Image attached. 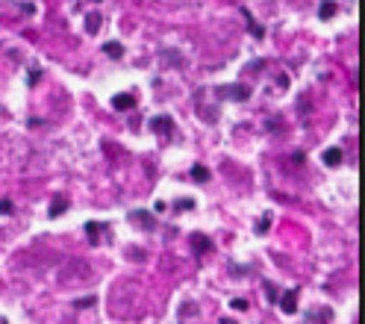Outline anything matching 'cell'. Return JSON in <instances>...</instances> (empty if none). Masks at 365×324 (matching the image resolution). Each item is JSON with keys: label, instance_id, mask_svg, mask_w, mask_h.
<instances>
[{"label": "cell", "instance_id": "obj_10", "mask_svg": "<svg viewBox=\"0 0 365 324\" xmlns=\"http://www.w3.org/2000/svg\"><path fill=\"white\" fill-rule=\"evenodd\" d=\"M192 177H195L197 183H203V180H210V171L203 168V166H195V168H192Z\"/></svg>", "mask_w": 365, "mask_h": 324}, {"label": "cell", "instance_id": "obj_12", "mask_svg": "<svg viewBox=\"0 0 365 324\" xmlns=\"http://www.w3.org/2000/svg\"><path fill=\"white\" fill-rule=\"evenodd\" d=\"M130 218H135V221H142L145 227H150V216H145V213H133Z\"/></svg>", "mask_w": 365, "mask_h": 324}, {"label": "cell", "instance_id": "obj_14", "mask_svg": "<svg viewBox=\"0 0 365 324\" xmlns=\"http://www.w3.org/2000/svg\"><path fill=\"white\" fill-rule=\"evenodd\" d=\"M0 324H6V321H4V318H0Z\"/></svg>", "mask_w": 365, "mask_h": 324}, {"label": "cell", "instance_id": "obj_4", "mask_svg": "<svg viewBox=\"0 0 365 324\" xmlns=\"http://www.w3.org/2000/svg\"><path fill=\"white\" fill-rule=\"evenodd\" d=\"M294 298H298V295H294V292H286V295H283V300H280V307H283L286 313H294V307H298V300H294Z\"/></svg>", "mask_w": 365, "mask_h": 324}, {"label": "cell", "instance_id": "obj_1", "mask_svg": "<svg viewBox=\"0 0 365 324\" xmlns=\"http://www.w3.org/2000/svg\"><path fill=\"white\" fill-rule=\"evenodd\" d=\"M150 130L153 133H171L174 130V121L168 118V115H156V118H150Z\"/></svg>", "mask_w": 365, "mask_h": 324}, {"label": "cell", "instance_id": "obj_2", "mask_svg": "<svg viewBox=\"0 0 365 324\" xmlns=\"http://www.w3.org/2000/svg\"><path fill=\"white\" fill-rule=\"evenodd\" d=\"M221 98H233V101H245L247 98V88L245 86H227V88H218Z\"/></svg>", "mask_w": 365, "mask_h": 324}, {"label": "cell", "instance_id": "obj_7", "mask_svg": "<svg viewBox=\"0 0 365 324\" xmlns=\"http://www.w3.org/2000/svg\"><path fill=\"white\" fill-rule=\"evenodd\" d=\"M192 245L197 248V253H203V250H210V239H207V236H200V233H195V236H192Z\"/></svg>", "mask_w": 365, "mask_h": 324}, {"label": "cell", "instance_id": "obj_3", "mask_svg": "<svg viewBox=\"0 0 365 324\" xmlns=\"http://www.w3.org/2000/svg\"><path fill=\"white\" fill-rule=\"evenodd\" d=\"M112 106H115V109H133L135 98L133 95H115V98H112Z\"/></svg>", "mask_w": 365, "mask_h": 324}, {"label": "cell", "instance_id": "obj_9", "mask_svg": "<svg viewBox=\"0 0 365 324\" xmlns=\"http://www.w3.org/2000/svg\"><path fill=\"white\" fill-rule=\"evenodd\" d=\"M318 12H322V18H333V15H336V4H333V0H324Z\"/></svg>", "mask_w": 365, "mask_h": 324}, {"label": "cell", "instance_id": "obj_11", "mask_svg": "<svg viewBox=\"0 0 365 324\" xmlns=\"http://www.w3.org/2000/svg\"><path fill=\"white\" fill-rule=\"evenodd\" d=\"M98 227H101V224H95V221H88V224H86V233H88L91 242H98Z\"/></svg>", "mask_w": 365, "mask_h": 324}, {"label": "cell", "instance_id": "obj_13", "mask_svg": "<svg viewBox=\"0 0 365 324\" xmlns=\"http://www.w3.org/2000/svg\"><path fill=\"white\" fill-rule=\"evenodd\" d=\"M59 210H65V201H56V206L51 210V216H59Z\"/></svg>", "mask_w": 365, "mask_h": 324}, {"label": "cell", "instance_id": "obj_6", "mask_svg": "<svg viewBox=\"0 0 365 324\" xmlns=\"http://www.w3.org/2000/svg\"><path fill=\"white\" fill-rule=\"evenodd\" d=\"M103 51H106L109 56H115V59H121V56H124V48H121L118 41H109V44H103Z\"/></svg>", "mask_w": 365, "mask_h": 324}, {"label": "cell", "instance_id": "obj_5", "mask_svg": "<svg viewBox=\"0 0 365 324\" xmlns=\"http://www.w3.org/2000/svg\"><path fill=\"white\" fill-rule=\"evenodd\" d=\"M86 30H88V33H98V30H101V12H91V15L86 18Z\"/></svg>", "mask_w": 365, "mask_h": 324}, {"label": "cell", "instance_id": "obj_8", "mask_svg": "<svg viewBox=\"0 0 365 324\" xmlns=\"http://www.w3.org/2000/svg\"><path fill=\"white\" fill-rule=\"evenodd\" d=\"M324 162H327V166H339V162H341V151L339 148H330L324 153Z\"/></svg>", "mask_w": 365, "mask_h": 324}]
</instances>
